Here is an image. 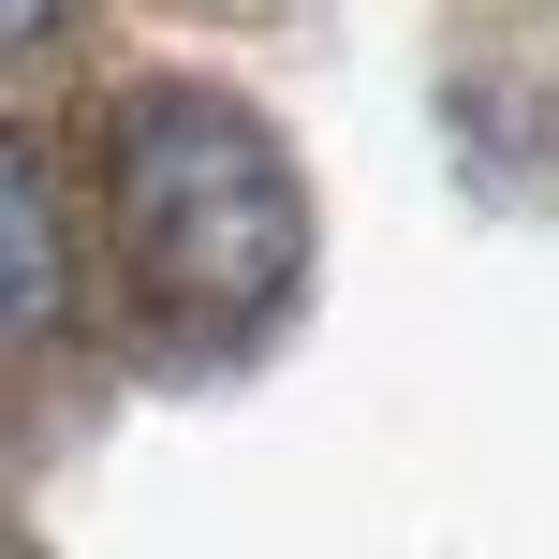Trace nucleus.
<instances>
[{"mask_svg":"<svg viewBox=\"0 0 559 559\" xmlns=\"http://www.w3.org/2000/svg\"><path fill=\"white\" fill-rule=\"evenodd\" d=\"M0 222H15V338H45L59 324V192H45L29 147H15V177H0Z\"/></svg>","mask_w":559,"mask_h":559,"instance_id":"f03ea898","label":"nucleus"},{"mask_svg":"<svg viewBox=\"0 0 559 559\" xmlns=\"http://www.w3.org/2000/svg\"><path fill=\"white\" fill-rule=\"evenodd\" d=\"M104 192H118L133 280L177 324H251L309 265V206H295V177H280V147L236 104H206V88H133V104H118Z\"/></svg>","mask_w":559,"mask_h":559,"instance_id":"f257e3e1","label":"nucleus"}]
</instances>
